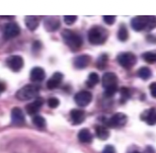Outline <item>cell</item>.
<instances>
[{
  "label": "cell",
  "mask_w": 156,
  "mask_h": 153,
  "mask_svg": "<svg viewBox=\"0 0 156 153\" xmlns=\"http://www.w3.org/2000/svg\"><path fill=\"white\" fill-rule=\"evenodd\" d=\"M131 26L135 30H151L156 27V18L154 16H138L133 18Z\"/></svg>",
  "instance_id": "6da1fadb"
},
{
  "label": "cell",
  "mask_w": 156,
  "mask_h": 153,
  "mask_svg": "<svg viewBox=\"0 0 156 153\" xmlns=\"http://www.w3.org/2000/svg\"><path fill=\"white\" fill-rule=\"evenodd\" d=\"M102 86L105 87V94L113 96L118 90V78L115 73L108 72L102 76Z\"/></svg>",
  "instance_id": "7a4b0ae2"
},
{
  "label": "cell",
  "mask_w": 156,
  "mask_h": 153,
  "mask_svg": "<svg viewBox=\"0 0 156 153\" xmlns=\"http://www.w3.org/2000/svg\"><path fill=\"white\" fill-rule=\"evenodd\" d=\"M62 37H63L64 42L67 44V46L69 47L71 50L76 51L82 46V39L79 35H77L74 32L70 30H65L62 33Z\"/></svg>",
  "instance_id": "3957f363"
},
{
  "label": "cell",
  "mask_w": 156,
  "mask_h": 153,
  "mask_svg": "<svg viewBox=\"0 0 156 153\" xmlns=\"http://www.w3.org/2000/svg\"><path fill=\"white\" fill-rule=\"evenodd\" d=\"M108 39V32L101 27H93L88 32V41L92 45H101Z\"/></svg>",
  "instance_id": "277c9868"
},
{
  "label": "cell",
  "mask_w": 156,
  "mask_h": 153,
  "mask_svg": "<svg viewBox=\"0 0 156 153\" xmlns=\"http://www.w3.org/2000/svg\"><path fill=\"white\" fill-rule=\"evenodd\" d=\"M38 94H39L38 87L36 85H33V84H29V85L23 86V88L18 90L16 96L20 101H27V99H33V98L36 99Z\"/></svg>",
  "instance_id": "5b68a950"
},
{
  "label": "cell",
  "mask_w": 156,
  "mask_h": 153,
  "mask_svg": "<svg viewBox=\"0 0 156 153\" xmlns=\"http://www.w3.org/2000/svg\"><path fill=\"white\" fill-rule=\"evenodd\" d=\"M118 62L122 67L130 69L132 68L137 62V57L133 53H121L118 55Z\"/></svg>",
  "instance_id": "8992f818"
},
{
  "label": "cell",
  "mask_w": 156,
  "mask_h": 153,
  "mask_svg": "<svg viewBox=\"0 0 156 153\" xmlns=\"http://www.w3.org/2000/svg\"><path fill=\"white\" fill-rule=\"evenodd\" d=\"M127 123V116L123 113H118L114 115L107 121V125L111 128H120L125 126Z\"/></svg>",
  "instance_id": "52a82bcc"
},
{
  "label": "cell",
  "mask_w": 156,
  "mask_h": 153,
  "mask_svg": "<svg viewBox=\"0 0 156 153\" xmlns=\"http://www.w3.org/2000/svg\"><path fill=\"white\" fill-rule=\"evenodd\" d=\"M74 99H75V102L77 104V105L83 108L90 104V101H91V99H92V95L89 91H84L83 90V91L76 93Z\"/></svg>",
  "instance_id": "ba28073f"
},
{
  "label": "cell",
  "mask_w": 156,
  "mask_h": 153,
  "mask_svg": "<svg viewBox=\"0 0 156 153\" xmlns=\"http://www.w3.org/2000/svg\"><path fill=\"white\" fill-rule=\"evenodd\" d=\"M20 27L17 26L15 23H7L4 27V38L5 39H12L15 38L16 36L20 35Z\"/></svg>",
  "instance_id": "9c48e42d"
},
{
  "label": "cell",
  "mask_w": 156,
  "mask_h": 153,
  "mask_svg": "<svg viewBox=\"0 0 156 153\" xmlns=\"http://www.w3.org/2000/svg\"><path fill=\"white\" fill-rule=\"evenodd\" d=\"M7 64H8V67L10 68L12 71H20L21 68L23 66V59L20 57V56H11L10 58H8L7 60Z\"/></svg>",
  "instance_id": "30bf717a"
},
{
  "label": "cell",
  "mask_w": 156,
  "mask_h": 153,
  "mask_svg": "<svg viewBox=\"0 0 156 153\" xmlns=\"http://www.w3.org/2000/svg\"><path fill=\"white\" fill-rule=\"evenodd\" d=\"M43 104H44L43 98H37L33 102H30V104H29V105H27V114H30V115H35V116H36V114L39 112L40 108L42 107Z\"/></svg>",
  "instance_id": "8fae6325"
},
{
  "label": "cell",
  "mask_w": 156,
  "mask_h": 153,
  "mask_svg": "<svg viewBox=\"0 0 156 153\" xmlns=\"http://www.w3.org/2000/svg\"><path fill=\"white\" fill-rule=\"evenodd\" d=\"M46 76L45 70L41 67H35L30 71V79L34 82H41L44 80V78Z\"/></svg>",
  "instance_id": "7c38bea8"
},
{
  "label": "cell",
  "mask_w": 156,
  "mask_h": 153,
  "mask_svg": "<svg viewBox=\"0 0 156 153\" xmlns=\"http://www.w3.org/2000/svg\"><path fill=\"white\" fill-rule=\"evenodd\" d=\"M11 120H12V123L13 124H16V125H20V124H23L24 122V116L23 111L18 108H14L12 109L11 111Z\"/></svg>",
  "instance_id": "4fadbf2b"
},
{
  "label": "cell",
  "mask_w": 156,
  "mask_h": 153,
  "mask_svg": "<svg viewBox=\"0 0 156 153\" xmlns=\"http://www.w3.org/2000/svg\"><path fill=\"white\" fill-rule=\"evenodd\" d=\"M90 62V57L88 55H80L75 58L74 60V66L78 69H83L85 68Z\"/></svg>",
  "instance_id": "5bb4252c"
},
{
  "label": "cell",
  "mask_w": 156,
  "mask_h": 153,
  "mask_svg": "<svg viewBox=\"0 0 156 153\" xmlns=\"http://www.w3.org/2000/svg\"><path fill=\"white\" fill-rule=\"evenodd\" d=\"M70 116H71V120H72V122L75 125L81 124L84 121V119H85V114H84V112L82 110H77V109L71 111Z\"/></svg>",
  "instance_id": "9a60e30c"
},
{
  "label": "cell",
  "mask_w": 156,
  "mask_h": 153,
  "mask_svg": "<svg viewBox=\"0 0 156 153\" xmlns=\"http://www.w3.org/2000/svg\"><path fill=\"white\" fill-rule=\"evenodd\" d=\"M62 79H63V75H62V73L56 72V73H54V75L52 76L51 79L48 81V83H47V86H48L49 89L57 88V87L60 85Z\"/></svg>",
  "instance_id": "2e32d148"
},
{
  "label": "cell",
  "mask_w": 156,
  "mask_h": 153,
  "mask_svg": "<svg viewBox=\"0 0 156 153\" xmlns=\"http://www.w3.org/2000/svg\"><path fill=\"white\" fill-rule=\"evenodd\" d=\"M142 120L146 121L148 125H155L156 124V111L154 109L147 110L144 114L142 115Z\"/></svg>",
  "instance_id": "e0dca14e"
},
{
  "label": "cell",
  "mask_w": 156,
  "mask_h": 153,
  "mask_svg": "<svg viewBox=\"0 0 156 153\" xmlns=\"http://www.w3.org/2000/svg\"><path fill=\"white\" fill-rule=\"evenodd\" d=\"M78 139L82 143H90L92 141V135H91V133L89 132V130L82 129L78 133Z\"/></svg>",
  "instance_id": "ac0fdd59"
},
{
  "label": "cell",
  "mask_w": 156,
  "mask_h": 153,
  "mask_svg": "<svg viewBox=\"0 0 156 153\" xmlns=\"http://www.w3.org/2000/svg\"><path fill=\"white\" fill-rule=\"evenodd\" d=\"M95 133H96V136L101 140H107L108 138V136H110V132H108L107 128H105L104 126L96 127Z\"/></svg>",
  "instance_id": "d6986e66"
},
{
  "label": "cell",
  "mask_w": 156,
  "mask_h": 153,
  "mask_svg": "<svg viewBox=\"0 0 156 153\" xmlns=\"http://www.w3.org/2000/svg\"><path fill=\"white\" fill-rule=\"evenodd\" d=\"M45 26L47 27V30H55L60 26V23H59V20H57L56 18H48V20L45 21Z\"/></svg>",
  "instance_id": "ffe728a7"
},
{
  "label": "cell",
  "mask_w": 156,
  "mask_h": 153,
  "mask_svg": "<svg viewBox=\"0 0 156 153\" xmlns=\"http://www.w3.org/2000/svg\"><path fill=\"white\" fill-rule=\"evenodd\" d=\"M26 24L30 30H35L39 26V20L37 17L29 16L26 18Z\"/></svg>",
  "instance_id": "44dd1931"
},
{
  "label": "cell",
  "mask_w": 156,
  "mask_h": 153,
  "mask_svg": "<svg viewBox=\"0 0 156 153\" xmlns=\"http://www.w3.org/2000/svg\"><path fill=\"white\" fill-rule=\"evenodd\" d=\"M128 37H129V33H128L127 27H125V24H122L118 32V39L122 42H126L128 40Z\"/></svg>",
  "instance_id": "7402d4cb"
},
{
  "label": "cell",
  "mask_w": 156,
  "mask_h": 153,
  "mask_svg": "<svg viewBox=\"0 0 156 153\" xmlns=\"http://www.w3.org/2000/svg\"><path fill=\"white\" fill-rule=\"evenodd\" d=\"M151 70L148 67H142L138 70V76L143 80H147L151 77Z\"/></svg>",
  "instance_id": "603a6c76"
},
{
  "label": "cell",
  "mask_w": 156,
  "mask_h": 153,
  "mask_svg": "<svg viewBox=\"0 0 156 153\" xmlns=\"http://www.w3.org/2000/svg\"><path fill=\"white\" fill-rule=\"evenodd\" d=\"M98 81H99V77H98V75L96 73L92 72V73H90V74H89L88 79H87V85L90 86V87H92V86H94L95 84H98Z\"/></svg>",
  "instance_id": "cb8c5ba5"
},
{
  "label": "cell",
  "mask_w": 156,
  "mask_h": 153,
  "mask_svg": "<svg viewBox=\"0 0 156 153\" xmlns=\"http://www.w3.org/2000/svg\"><path fill=\"white\" fill-rule=\"evenodd\" d=\"M33 123H34V125H36V126L39 128H44L46 126V120L42 117V116L36 115L35 117L33 118Z\"/></svg>",
  "instance_id": "d4e9b609"
},
{
  "label": "cell",
  "mask_w": 156,
  "mask_h": 153,
  "mask_svg": "<svg viewBox=\"0 0 156 153\" xmlns=\"http://www.w3.org/2000/svg\"><path fill=\"white\" fill-rule=\"evenodd\" d=\"M142 58L144 59L147 63H154V62H156V53L146 52L142 55Z\"/></svg>",
  "instance_id": "484cf974"
},
{
  "label": "cell",
  "mask_w": 156,
  "mask_h": 153,
  "mask_svg": "<svg viewBox=\"0 0 156 153\" xmlns=\"http://www.w3.org/2000/svg\"><path fill=\"white\" fill-rule=\"evenodd\" d=\"M107 62H108V56L107 55H101V57H99L98 59V68H101V69H102L105 66V64H107Z\"/></svg>",
  "instance_id": "4316f807"
},
{
  "label": "cell",
  "mask_w": 156,
  "mask_h": 153,
  "mask_svg": "<svg viewBox=\"0 0 156 153\" xmlns=\"http://www.w3.org/2000/svg\"><path fill=\"white\" fill-rule=\"evenodd\" d=\"M121 96H122V99L125 101H127L128 98H130V90L127 88V87H122L121 88Z\"/></svg>",
  "instance_id": "83f0119b"
},
{
  "label": "cell",
  "mask_w": 156,
  "mask_h": 153,
  "mask_svg": "<svg viewBox=\"0 0 156 153\" xmlns=\"http://www.w3.org/2000/svg\"><path fill=\"white\" fill-rule=\"evenodd\" d=\"M76 20H77V16H75V15H67V16L64 17L65 23H66V24H69V26L75 23Z\"/></svg>",
  "instance_id": "f1b7e54d"
},
{
  "label": "cell",
  "mask_w": 156,
  "mask_h": 153,
  "mask_svg": "<svg viewBox=\"0 0 156 153\" xmlns=\"http://www.w3.org/2000/svg\"><path fill=\"white\" fill-rule=\"evenodd\" d=\"M48 105H49V107L52 108V109L57 108L59 105V99L56 98H51L48 101Z\"/></svg>",
  "instance_id": "f546056e"
},
{
  "label": "cell",
  "mask_w": 156,
  "mask_h": 153,
  "mask_svg": "<svg viewBox=\"0 0 156 153\" xmlns=\"http://www.w3.org/2000/svg\"><path fill=\"white\" fill-rule=\"evenodd\" d=\"M104 20L105 23L108 24H113L115 21H116V16H113V15H105V16H104Z\"/></svg>",
  "instance_id": "4dcf8cb0"
},
{
  "label": "cell",
  "mask_w": 156,
  "mask_h": 153,
  "mask_svg": "<svg viewBox=\"0 0 156 153\" xmlns=\"http://www.w3.org/2000/svg\"><path fill=\"white\" fill-rule=\"evenodd\" d=\"M102 153H116V150H115V147L112 145H107L105 147V149L102 150Z\"/></svg>",
  "instance_id": "1f68e13d"
},
{
  "label": "cell",
  "mask_w": 156,
  "mask_h": 153,
  "mask_svg": "<svg viewBox=\"0 0 156 153\" xmlns=\"http://www.w3.org/2000/svg\"><path fill=\"white\" fill-rule=\"evenodd\" d=\"M149 88H150L151 95L153 96V98H156V82L151 83L150 86H149Z\"/></svg>",
  "instance_id": "d6a6232c"
},
{
  "label": "cell",
  "mask_w": 156,
  "mask_h": 153,
  "mask_svg": "<svg viewBox=\"0 0 156 153\" xmlns=\"http://www.w3.org/2000/svg\"><path fill=\"white\" fill-rule=\"evenodd\" d=\"M4 89H5V85H4V83H2V82H0V94L4 91Z\"/></svg>",
  "instance_id": "836d02e7"
},
{
  "label": "cell",
  "mask_w": 156,
  "mask_h": 153,
  "mask_svg": "<svg viewBox=\"0 0 156 153\" xmlns=\"http://www.w3.org/2000/svg\"><path fill=\"white\" fill-rule=\"evenodd\" d=\"M134 153H140V152H134Z\"/></svg>",
  "instance_id": "e575fe53"
}]
</instances>
